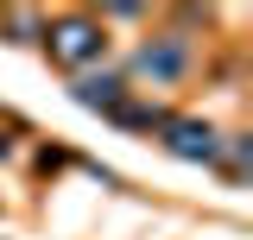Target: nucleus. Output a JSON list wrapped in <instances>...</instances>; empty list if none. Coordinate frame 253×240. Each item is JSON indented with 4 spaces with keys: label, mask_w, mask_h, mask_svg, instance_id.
I'll list each match as a JSON object with an SVG mask.
<instances>
[{
    "label": "nucleus",
    "mask_w": 253,
    "mask_h": 240,
    "mask_svg": "<svg viewBox=\"0 0 253 240\" xmlns=\"http://www.w3.org/2000/svg\"><path fill=\"white\" fill-rule=\"evenodd\" d=\"M101 44H108V38H101L89 19H63V26H51V57L70 63V70L89 63V57H101Z\"/></svg>",
    "instance_id": "obj_1"
},
{
    "label": "nucleus",
    "mask_w": 253,
    "mask_h": 240,
    "mask_svg": "<svg viewBox=\"0 0 253 240\" xmlns=\"http://www.w3.org/2000/svg\"><path fill=\"white\" fill-rule=\"evenodd\" d=\"M165 133H171V152H184V158H215V133L196 120H165Z\"/></svg>",
    "instance_id": "obj_2"
},
{
    "label": "nucleus",
    "mask_w": 253,
    "mask_h": 240,
    "mask_svg": "<svg viewBox=\"0 0 253 240\" xmlns=\"http://www.w3.org/2000/svg\"><path fill=\"white\" fill-rule=\"evenodd\" d=\"M177 63H184V51H177V44H165V51H146V57H139V70H146V76H171Z\"/></svg>",
    "instance_id": "obj_3"
}]
</instances>
